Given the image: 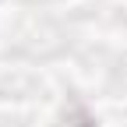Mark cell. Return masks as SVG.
I'll return each mask as SVG.
<instances>
[{
	"mask_svg": "<svg viewBox=\"0 0 127 127\" xmlns=\"http://www.w3.org/2000/svg\"><path fill=\"white\" fill-rule=\"evenodd\" d=\"M60 127H95V117L81 102H71L67 109H64V117H60Z\"/></svg>",
	"mask_w": 127,
	"mask_h": 127,
	"instance_id": "cell-1",
	"label": "cell"
}]
</instances>
